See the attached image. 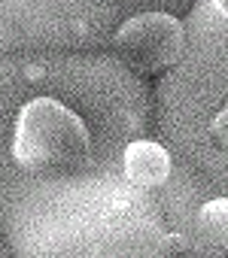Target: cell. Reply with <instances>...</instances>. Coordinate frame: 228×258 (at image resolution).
<instances>
[{
  "mask_svg": "<svg viewBox=\"0 0 228 258\" xmlns=\"http://www.w3.org/2000/svg\"><path fill=\"white\" fill-rule=\"evenodd\" d=\"M13 158L37 176H70L88 164L91 140L76 112L52 97H34L16 118Z\"/></svg>",
  "mask_w": 228,
  "mask_h": 258,
  "instance_id": "6da1fadb",
  "label": "cell"
},
{
  "mask_svg": "<svg viewBox=\"0 0 228 258\" xmlns=\"http://www.w3.org/2000/svg\"><path fill=\"white\" fill-rule=\"evenodd\" d=\"M183 25L167 13H140L116 34V49L140 73H161L183 55Z\"/></svg>",
  "mask_w": 228,
  "mask_h": 258,
  "instance_id": "7a4b0ae2",
  "label": "cell"
},
{
  "mask_svg": "<svg viewBox=\"0 0 228 258\" xmlns=\"http://www.w3.org/2000/svg\"><path fill=\"white\" fill-rule=\"evenodd\" d=\"M122 167H125V179L137 188H155L161 182H167L170 176V155L164 146L152 143V140H134L128 143L125 155H122Z\"/></svg>",
  "mask_w": 228,
  "mask_h": 258,
  "instance_id": "3957f363",
  "label": "cell"
},
{
  "mask_svg": "<svg viewBox=\"0 0 228 258\" xmlns=\"http://www.w3.org/2000/svg\"><path fill=\"white\" fill-rule=\"evenodd\" d=\"M198 240L204 249L228 252V198L207 201L198 213Z\"/></svg>",
  "mask_w": 228,
  "mask_h": 258,
  "instance_id": "277c9868",
  "label": "cell"
},
{
  "mask_svg": "<svg viewBox=\"0 0 228 258\" xmlns=\"http://www.w3.org/2000/svg\"><path fill=\"white\" fill-rule=\"evenodd\" d=\"M210 134H213V143L222 149V152H228V106L213 118V124H210Z\"/></svg>",
  "mask_w": 228,
  "mask_h": 258,
  "instance_id": "5b68a950",
  "label": "cell"
},
{
  "mask_svg": "<svg viewBox=\"0 0 228 258\" xmlns=\"http://www.w3.org/2000/svg\"><path fill=\"white\" fill-rule=\"evenodd\" d=\"M186 249H189V243H186L180 234H167V237L155 246V252H158V255H167V252H186Z\"/></svg>",
  "mask_w": 228,
  "mask_h": 258,
  "instance_id": "8992f818",
  "label": "cell"
},
{
  "mask_svg": "<svg viewBox=\"0 0 228 258\" xmlns=\"http://www.w3.org/2000/svg\"><path fill=\"white\" fill-rule=\"evenodd\" d=\"M213 7H216V10H219L225 19H228V0H213Z\"/></svg>",
  "mask_w": 228,
  "mask_h": 258,
  "instance_id": "52a82bcc",
  "label": "cell"
}]
</instances>
